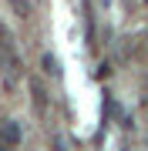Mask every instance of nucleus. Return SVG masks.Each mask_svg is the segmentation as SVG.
Segmentation results:
<instances>
[{
	"label": "nucleus",
	"mask_w": 148,
	"mask_h": 151,
	"mask_svg": "<svg viewBox=\"0 0 148 151\" xmlns=\"http://www.w3.org/2000/svg\"><path fill=\"white\" fill-rule=\"evenodd\" d=\"M0 138H4L7 145H17V141H20V128H17L14 121H7L4 128H0Z\"/></svg>",
	"instance_id": "obj_1"
},
{
	"label": "nucleus",
	"mask_w": 148,
	"mask_h": 151,
	"mask_svg": "<svg viewBox=\"0 0 148 151\" xmlns=\"http://www.w3.org/2000/svg\"><path fill=\"white\" fill-rule=\"evenodd\" d=\"M44 70H47V74H54V77H61V64H57V57L44 54Z\"/></svg>",
	"instance_id": "obj_2"
},
{
	"label": "nucleus",
	"mask_w": 148,
	"mask_h": 151,
	"mask_svg": "<svg viewBox=\"0 0 148 151\" xmlns=\"http://www.w3.org/2000/svg\"><path fill=\"white\" fill-rule=\"evenodd\" d=\"M30 91H34V97H37V108L44 111V87H40L37 81H34V84H30Z\"/></svg>",
	"instance_id": "obj_3"
},
{
	"label": "nucleus",
	"mask_w": 148,
	"mask_h": 151,
	"mask_svg": "<svg viewBox=\"0 0 148 151\" xmlns=\"http://www.w3.org/2000/svg\"><path fill=\"white\" fill-rule=\"evenodd\" d=\"M145 4H148V0H145Z\"/></svg>",
	"instance_id": "obj_4"
}]
</instances>
